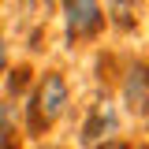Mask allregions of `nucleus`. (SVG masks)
Instances as JSON below:
<instances>
[{"label": "nucleus", "mask_w": 149, "mask_h": 149, "mask_svg": "<svg viewBox=\"0 0 149 149\" xmlns=\"http://www.w3.org/2000/svg\"><path fill=\"white\" fill-rule=\"evenodd\" d=\"M116 134H119L116 104H112V101H97V104H90L86 119H82V130H78V142H82V146H101V142H112Z\"/></svg>", "instance_id": "3"}, {"label": "nucleus", "mask_w": 149, "mask_h": 149, "mask_svg": "<svg viewBox=\"0 0 149 149\" xmlns=\"http://www.w3.org/2000/svg\"><path fill=\"white\" fill-rule=\"evenodd\" d=\"M34 149H63V146H56V142H41V146H34Z\"/></svg>", "instance_id": "9"}, {"label": "nucleus", "mask_w": 149, "mask_h": 149, "mask_svg": "<svg viewBox=\"0 0 149 149\" xmlns=\"http://www.w3.org/2000/svg\"><path fill=\"white\" fill-rule=\"evenodd\" d=\"M8 71V45H4V34H0V74Z\"/></svg>", "instance_id": "7"}, {"label": "nucleus", "mask_w": 149, "mask_h": 149, "mask_svg": "<svg viewBox=\"0 0 149 149\" xmlns=\"http://www.w3.org/2000/svg\"><path fill=\"white\" fill-rule=\"evenodd\" d=\"M26 86H30V67H26V63H19L15 71H11V78H8V93L19 101V97L26 93Z\"/></svg>", "instance_id": "6"}, {"label": "nucleus", "mask_w": 149, "mask_h": 149, "mask_svg": "<svg viewBox=\"0 0 149 149\" xmlns=\"http://www.w3.org/2000/svg\"><path fill=\"white\" fill-rule=\"evenodd\" d=\"M19 127L22 112L15 101H0V149H19Z\"/></svg>", "instance_id": "5"}, {"label": "nucleus", "mask_w": 149, "mask_h": 149, "mask_svg": "<svg viewBox=\"0 0 149 149\" xmlns=\"http://www.w3.org/2000/svg\"><path fill=\"white\" fill-rule=\"evenodd\" d=\"M63 4V22L71 41H97L108 26V15L101 0H60Z\"/></svg>", "instance_id": "2"}, {"label": "nucleus", "mask_w": 149, "mask_h": 149, "mask_svg": "<svg viewBox=\"0 0 149 149\" xmlns=\"http://www.w3.org/2000/svg\"><path fill=\"white\" fill-rule=\"evenodd\" d=\"M67 104H71L67 78H63L60 71H45L41 78H37L30 101H26V130H30V138L45 134V130L67 112Z\"/></svg>", "instance_id": "1"}, {"label": "nucleus", "mask_w": 149, "mask_h": 149, "mask_svg": "<svg viewBox=\"0 0 149 149\" xmlns=\"http://www.w3.org/2000/svg\"><path fill=\"white\" fill-rule=\"evenodd\" d=\"M101 149H130V146H123V142H116V138H112V142H104Z\"/></svg>", "instance_id": "8"}, {"label": "nucleus", "mask_w": 149, "mask_h": 149, "mask_svg": "<svg viewBox=\"0 0 149 149\" xmlns=\"http://www.w3.org/2000/svg\"><path fill=\"white\" fill-rule=\"evenodd\" d=\"M123 104H127L130 116L146 119V104H149V90H146V63H130L127 74H123Z\"/></svg>", "instance_id": "4"}]
</instances>
